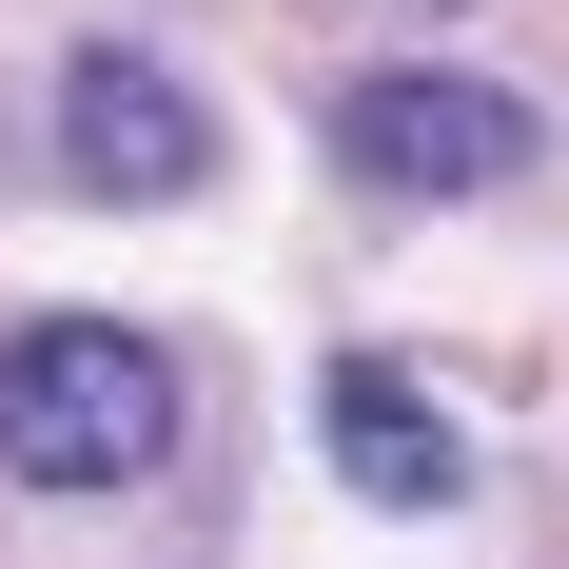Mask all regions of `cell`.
I'll return each mask as SVG.
<instances>
[{"label": "cell", "instance_id": "6da1fadb", "mask_svg": "<svg viewBox=\"0 0 569 569\" xmlns=\"http://www.w3.org/2000/svg\"><path fill=\"white\" fill-rule=\"evenodd\" d=\"M177 452V353L118 315H20L0 335V471L20 491H138Z\"/></svg>", "mask_w": 569, "mask_h": 569}, {"label": "cell", "instance_id": "7a4b0ae2", "mask_svg": "<svg viewBox=\"0 0 569 569\" xmlns=\"http://www.w3.org/2000/svg\"><path fill=\"white\" fill-rule=\"evenodd\" d=\"M59 177H79V197H197V177H217V99H197L177 59H138V40L59 59Z\"/></svg>", "mask_w": 569, "mask_h": 569}, {"label": "cell", "instance_id": "3957f363", "mask_svg": "<svg viewBox=\"0 0 569 569\" xmlns=\"http://www.w3.org/2000/svg\"><path fill=\"white\" fill-rule=\"evenodd\" d=\"M335 158L373 197H491V177H530V99H491V79H353Z\"/></svg>", "mask_w": 569, "mask_h": 569}, {"label": "cell", "instance_id": "277c9868", "mask_svg": "<svg viewBox=\"0 0 569 569\" xmlns=\"http://www.w3.org/2000/svg\"><path fill=\"white\" fill-rule=\"evenodd\" d=\"M315 412H335V471L373 491V511H452V491H471V452H452V412L412 393V373H373V353H353V373H335Z\"/></svg>", "mask_w": 569, "mask_h": 569}]
</instances>
